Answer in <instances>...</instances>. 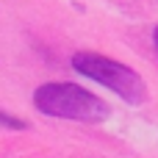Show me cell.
Wrapping results in <instances>:
<instances>
[{
    "label": "cell",
    "mask_w": 158,
    "mask_h": 158,
    "mask_svg": "<svg viewBox=\"0 0 158 158\" xmlns=\"http://www.w3.org/2000/svg\"><path fill=\"white\" fill-rule=\"evenodd\" d=\"M72 67L75 72L97 81L100 86L117 92L125 103L131 106H142L144 97H147V89H144V81L125 64L114 61V58H106L100 53H75L72 56Z\"/></svg>",
    "instance_id": "cell-2"
},
{
    "label": "cell",
    "mask_w": 158,
    "mask_h": 158,
    "mask_svg": "<svg viewBox=\"0 0 158 158\" xmlns=\"http://www.w3.org/2000/svg\"><path fill=\"white\" fill-rule=\"evenodd\" d=\"M153 42H156V47H158V28H156V33H153Z\"/></svg>",
    "instance_id": "cell-4"
},
{
    "label": "cell",
    "mask_w": 158,
    "mask_h": 158,
    "mask_svg": "<svg viewBox=\"0 0 158 158\" xmlns=\"http://www.w3.org/2000/svg\"><path fill=\"white\" fill-rule=\"evenodd\" d=\"M0 125H3V128H11V131H22V128H25L22 119H14V117H8V114H3V111H0Z\"/></svg>",
    "instance_id": "cell-3"
},
{
    "label": "cell",
    "mask_w": 158,
    "mask_h": 158,
    "mask_svg": "<svg viewBox=\"0 0 158 158\" xmlns=\"http://www.w3.org/2000/svg\"><path fill=\"white\" fill-rule=\"evenodd\" d=\"M33 106L58 119H72V122H100L108 117V106L86 92L83 86L75 83H44L33 92Z\"/></svg>",
    "instance_id": "cell-1"
}]
</instances>
